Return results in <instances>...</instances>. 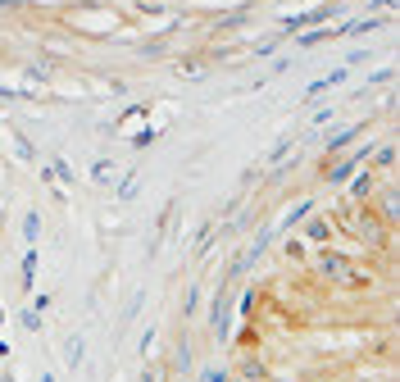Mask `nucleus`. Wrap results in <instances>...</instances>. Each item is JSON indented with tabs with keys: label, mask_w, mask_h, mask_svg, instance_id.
<instances>
[{
	"label": "nucleus",
	"mask_w": 400,
	"mask_h": 382,
	"mask_svg": "<svg viewBox=\"0 0 400 382\" xmlns=\"http://www.w3.org/2000/svg\"><path fill=\"white\" fill-rule=\"evenodd\" d=\"M23 237H27V242H37V237H41V218H37V214L23 218Z\"/></svg>",
	"instance_id": "obj_1"
},
{
	"label": "nucleus",
	"mask_w": 400,
	"mask_h": 382,
	"mask_svg": "<svg viewBox=\"0 0 400 382\" xmlns=\"http://www.w3.org/2000/svg\"><path fill=\"white\" fill-rule=\"evenodd\" d=\"M341 77H346V68H337V73H327L323 82H318V87H310V96H318V91H327V87H337Z\"/></svg>",
	"instance_id": "obj_2"
},
{
	"label": "nucleus",
	"mask_w": 400,
	"mask_h": 382,
	"mask_svg": "<svg viewBox=\"0 0 400 382\" xmlns=\"http://www.w3.org/2000/svg\"><path fill=\"white\" fill-rule=\"evenodd\" d=\"M91 178H96V182H110L114 178V164H110V160H100V164L91 168Z\"/></svg>",
	"instance_id": "obj_3"
},
{
	"label": "nucleus",
	"mask_w": 400,
	"mask_h": 382,
	"mask_svg": "<svg viewBox=\"0 0 400 382\" xmlns=\"http://www.w3.org/2000/svg\"><path fill=\"white\" fill-rule=\"evenodd\" d=\"M32 278H37V255L27 251V259H23V282H32Z\"/></svg>",
	"instance_id": "obj_4"
},
{
	"label": "nucleus",
	"mask_w": 400,
	"mask_h": 382,
	"mask_svg": "<svg viewBox=\"0 0 400 382\" xmlns=\"http://www.w3.org/2000/svg\"><path fill=\"white\" fill-rule=\"evenodd\" d=\"M118 196H123V201H127V196H137V178H123V182H118Z\"/></svg>",
	"instance_id": "obj_5"
}]
</instances>
